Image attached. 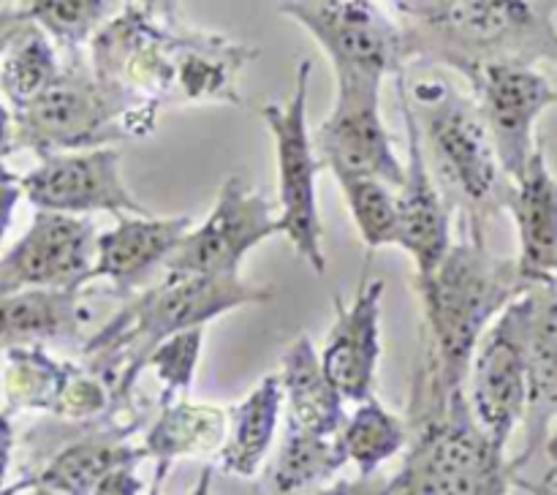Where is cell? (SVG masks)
<instances>
[{"instance_id":"6da1fadb","label":"cell","mask_w":557,"mask_h":495,"mask_svg":"<svg viewBox=\"0 0 557 495\" xmlns=\"http://www.w3.org/2000/svg\"><path fill=\"white\" fill-rule=\"evenodd\" d=\"M259 58L223 33L194 30L131 0L90 41L96 76L128 96L166 103H243L239 74Z\"/></svg>"},{"instance_id":"7a4b0ae2","label":"cell","mask_w":557,"mask_h":495,"mask_svg":"<svg viewBox=\"0 0 557 495\" xmlns=\"http://www.w3.org/2000/svg\"><path fill=\"white\" fill-rule=\"evenodd\" d=\"M424 310L419 364L446 392L466 389L473 351L495 319L533 288L517 259L490 250L487 239L451 243L449 253L428 275L413 277Z\"/></svg>"},{"instance_id":"3957f363","label":"cell","mask_w":557,"mask_h":495,"mask_svg":"<svg viewBox=\"0 0 557 495\" xmlns=\"http://www.w3.org/2000/svg\"><path fill=\"white\" fill-rule=\"evenodd\" d=\"M272 286H253L239 275H172L141 288L85 343L87 364L112 386L114 411L131 400L152 348L177 332L207 326L228 310L267 305Z\"/></svg>"},{"instance_id":"277c9868","label":"cell","mask_w":557,"mask_h":495,"mask_svg":"<svg viewBox=\"0 0 557 495\" xmlns=\"http://www.w3.org/2000/svg\"><path fill=\"white\" fill-rule=\"evenodd\" d=\"M411 60L468 74L484 63L557 65V0H395Z\"/></svg>"},{"instance_id":"5b68a950","label":"cell","mask_w":557,"mask_h":495,"mask_svg":"<svg viewBox=\"0 0 557 495\" xmlns=\"http://www.w3.org/2000/svg\"><path fill=\"white\" fill-rule=\"evenodd\" d=\"M400 79L419 131L428 161L449 207L460 212L468 237L487 239L490 223L509 212L511 177L500 163L498 147L490 134L476 98L455 90L446 79Z\"/></svg>"},{"instance_id":"8992f818","label":"cell","mask_w":557,"mask_h":495,"mask_svg":"<svg viewBox=\"0 0 557 495\" xmlns=\"http://www.w3.org/2000/svg\"><path fill=\"white\" fill-rule=\"evenodd\" d=\"M411 449L392 477V495H495L509 487V462L479 428L468 392L411 384Z\"/></svg>"},{"instance_id":"52a82bcc","label":"cell","mask_w":557,"mask_h":495,"mask_svg":"<svg viewBox=\"0 0 557 495\" xmlns=\"http://www.w3.org/2000/svg\"><path fill=\"white\" fill-rule=\"evenodd\" d=\"M11 112L16 150H33L41 158L141 139L156 131L161 107L101 82L76 52L69 54L60 76L41 96Z\"/></svg>"},{"instance_id":"ba28073f","label":"cell","mask_w":557,"mask_h":495,"mask_svg":"<svg viewBox=\"0 0 557 495\" xmlns=\"http://www.w3.org/2000/svg\"><path fill=\"white\" fill-rule=\"evenodd\" d=\"M313 63L302 60L297 65V82L288 101H270L261 107L272 145H275L277 166V221L281 234L292 243L294 253L315 272H326L324 223L319 212L315 177L324 169L308 128V92Z\"/></svg>"},{"instance_id":"9c48e42d","label":"cell","mask_w":557,"mask_h":495,"mask_svg":"<svg viewBox=\"0 0 557 495\" xmlns=\"http://www.w3.org/2000/svg\"><path fill=\"white\" fill-rule=\"evenodd\" d=\"M281 14L313 36L335 76L384 82L411 63L406 27L375 0H283Z\"/></svg>"},{"instance_id":"30bf717a","label":"cell","mask_w":557,"mask_h":495,"mask_svg":"<svg viewBox=\"0 0 557 495\" xmlns=\"http://www.w3.org/2000/svg\"><path fill=\"white\" fill-rule=\"evenodd\" d=\"M528 315L531 288L484 332L466 381L473 417L500 455L528 413Z\"/></svg>"},{"instance_id":"8fae6325","label":"cell","mask_w":557,"mask_h":495,"mask_svg":"<svg viewBox=\"0 0 557 495\" xmlns=\"http://www.w3.org/2000/svg\"><path fill=\"white\" fill-rule=\"evenodd\" d=\"M384 82L370 76H335V103L315 128L313 145L324 169L341 177H375L400 188L406 161L381 114Z\"/></svg>"},{"instance_id":"7c38bea8","label":"cell","mask_w":557,"mask_h":495,"mask_svg":"<svg viewBox=\"0 0 557 495\" xmlns=\"http://www.w3.org/2000/svg\"><path fill=\"white\" fill-rule=\"evenodd\" d=\"M281 234L272 201L243 174L223 180L205 221L185 234L163 272L172 275H239L245 256L264 239Z\"/></svg>"},{"instance_id":"4fadbf2b","label":"cell","mask_w":557,"mask_h":495,"mask_svg":"<svg viewBox=\"0 0 557 495\" xmlns=\"http://www.w3.org/2000/svg\"><path fill=\"white\" fill-rule=\"evenodd\" d=\"M22 194L36 210L69 215H147L123 177V156L114 147H90L41 156L22 174Z\"/></svg>"},{"instance_id":"5bb4252c","label":"cell","mask_w":557,"mask_h":495,"mask_svg":"<svg viewBox=\"0 0 557 495\" xmlns=\"http://www.w3.org/2000/svg\"><path fill=\"white\" fill-rule=\"evenodd\" d=\"M5 413L44 411L60 419H96L112 408V389L90 364L52 357L41 343L3 348Z\"/></svg>"},{"instance_id":"9a60e30c","label":"cell","mask_w":557,"mask_h":495,"mask_svg":"<svg viewBox=\"0 0 557 495\" xmlns=\"http://www.w3.org/2000/svg\"><path fill=\"white\" fill-rule=\"evenodd\" d=\"M98 232L90 215L36 210L27 232L0 256V294L22 288H87Z\"/></svg>"},{"instance_id":"2e32d148","label":"cell","mask_w":557,"mask_h":495,"mask_svg":"<svg viewBox=\"0 0 557 495\" xmlns=\"http://www.w3.org/2000/svg\"><path fill=\"white\" fill-rule=\"evenodd\" d=\"M462 76L482 109L500 163L515 183L539 147L536 120L557 107V87L525 63H484Z\"/></svg>"},{"instance_id":"e0dca14e","label":"cell","mask_w":557,"mask_h":495,"mask_svg":"<svg viewBox=\"0 0 557 495\" xmlns=\"http://www.w3.org/2000/svg\"><path fill=\"white\" fill-rule=\"evenodd\" d=\"M397 82L403 123H406V177L397 188V210H400V239L397 248L406 250L413 261V277L428 275L441 264L451 248V207L430 169L428 150H424L422 131L411 101Z\"/></svg>"},{"instance_id":"ac0fdd59","label":"cell","mask_w":557,"mask_h":495,"mask_svg":"<svg viewBox=\"0 0 557 495\" xmlns=\"http://www.w3.org/2000/svg\"><path fill=\"white\" fill-rule=\"evenodd\" d=\"M386 283L362 275L351 302L335 297V324L326 332L319 357L324 373L346 403L373 397L381 362V299Z\"/></svg>"},{"instance_id":"d6986e66","label":"cell","mask_w":557,"mask_h":495,"mask_svg":"<svg viewBox=\"0 0 557 495\" xmlns=\"http://www.w3.org/2000/svg\"><path fill=\"white\" fill-rule=\"evenodd\" d=\"M194 228L188 215H117V223L98 234L90 283L107 281L117 294L145 286L152 270L163 267Z\"/></svg>"},{"instance_id":"ffe728a7","label":"cell","mask_w":557,"mask_h":495,"mask_svg":"<svg viewBox=\"0 0 557 495\" xmlns=\"http://www.w3.org/2000/svg\"><path fill=\"white\" fill-rule=\"evenodd\" d=\"M509 212L517 223V264L531 286L557 281V174L549 169L544 145L515 180Z\"/></svg>"},{"instance_id":"44dd1931","label":"cell","mask_w":557,"mask_h":495,"mask_svg":"<svg viewBox=\"0 0 557 495\" xmlns=\"http://www.w3.org/2000/svg\"><path fill=\"white\" fill-rule=\"evenodd\" d=\"M557 417V283L531 288L528 315V413L525 449L509 462V471L525 466L533 451L547 441Z\"/></svg>"},{"instance_id":"7402d4cb","label":"cell","mask_w":557,"mask_h":495,"mask_svg":"<svg viewBox=\"0 0 557 495\" xmlns=\"http://www.w3.org/2000/svg\"><path fill=\"white\" fill-rule=\"evenodd\" d=\"M283 411L286 430L308 435H341L346 424V397L335 389L324 373L319 348L308 332L297 335L281 362Z\"/></svg>"},{"instance_id":"603a6c76","label":"cell","mask_w":557,"mask_h":495,"mask_svg":"<svg viewBox=\"0 0 557 495\" xmlns=\"http://www.w3.org/2000/svg\"><path fill=\"white\" fill-rule=\"evenodd\" d=\"M87 288H22L0 294V348L76 337L90 313Z\"/></svg>"},{"instance_id":"cb8c5ba5","label":"cell","mask_w":557,"mask_h":495,"mask_svg":"<svg viewBox=\"0 0 557 495\" xmlns=\"http://www.w3.org/2000/svg\"><path fill=\"white\" fill-rule=\"evenodd\" d=\"M283 384L281 373H270L237 403L228 408V430L218 468L232 477L253 479L275 441L277 422L283 413Z\"/></svg>"},{"instance_id":"d4e9b609","label":"cell","mask_w":557,"mask_h":495,"mask_svg":"<svg viewBox=\"0 0 557 495\" xmlns=\"http://www.w3.org/2000/svg\"><path fill=\"white\" fill-rule=\"evenodd\" d=\"M128 428H107L98 433L85 435L74 444L63 446L41 471L36 473V484L54 490L63 495H90V490L120 466H139L145 460V446L131 444Z\"/></svg>"},{"instance_id":"484cf974","label":"cell","mask_w":557,"mask_h":495,"mask_svg":"<svg viewBox=\"0 0 557 495\" xmlns=\"http://www.w3.org/2000/svg\"><path fill=\"white\" fill-rule=\"evenodd\" d=\"M226 408L180 397L161 406V417L147 430L141 446L145 455L156 460V466H172L180 457L218 455L226 441Z\"/></svg>"},{"instance_id":"4316f807","label":"cell","mask_w":557,"mask_h":495,"mask_svg":"<svg viewBox=\"0 0 557 495\" xmlns=\"http://www.w3.org/2000/svg\"><path fill=\"white\" fill-rule=\"evenodd\" d=\"M348 462L341 435H308L283 430L281 449L267 473L264 495H308L330 482Z\"/></svg>"},{"instance_id":"83f0119b","label":"cell","mask_w":557,"mask_h":495,"mask_svg":"<svg viewBox=\"0 0 557 495\" xmlns=\"http://www.w3.org/2000/svg\"><path fill=\"white\" fill-rule=\"evenodd\" d=\"M60 71L58 44L27 22L0 58V96L11 109L25 107L58 79Z\"/></svg>"},{"instance_id":"f1b7e54d","label":"cell","mask_w":557,"mask_h":495,"mask_svg":"<svg viewBox=\"0 0 557 495\" xmlns=\"http://www.w3.org/2000/svg\"><path fill=\"white\" fill-rule=\"evenodd\" d=\"M343 446H346L348 462L359 468L362 477L375 473L386 460L397 455L411 441V428L406 417L392 413L379 397L357 403L354 413H348L343 424Z\"/></svg>"},{"instance_id":"f546056e","label":"cell","mask_w":557,"mask_h":495,"mask_svg":"<svg viewBox=\"0 0 557 495\" xmlns=\"http://www.w3.org/2000/svg\"><path fill=\"white\" fill-rule=\"evenodd\" d=\"M341 194L354 218L359 237L370 250L397 245L400 239V210L397 188L375 177H341Z\"/></svg>"},{"instance_id":"4dcf8cb0","label":"cell","mask_w":557,"mask_h":495,"mask_svg":"<svg viewBox=\"0 0 557 495\" xmlns=\"http://www.w3.org/2000/svg\"><path fill=\"white\" fill-rule=\"evenodd\" d=\"M16 5L58 44V49L76 54L103 27L109 0H16Z\"/></svg>"},{"instance_id":"1f68e13d","label":"cell","mask_w":557,"mask_h":495,"mask_svg":"<svg viewBox=\"0 0 557 495\" xmlns=\"http://www.w3.org/2000/svg\"><path fill=\"white\" fill-rule=\"evenodd\" d=\"M201 348H205V326L177 332V335L166 337L152 348L145 368H150L156 379L161 381V406L188 397L196 368H199Z\"/></svg>"},{"instance_id":"d6a6232c","label":"cell","mask_w":557,"mask_h":495,"mask_svg":"<svg viewBox=\"0 0 557 495\" xmlns=\"http://www.w3.org/2000/svg\"><path fill=\"white\" fill-rule=\"evenodd\" d=\"M308 495H392V479L384 477V473H368L362 477L359 473L357 479H343V482L330 484V487L313 490Z\"/></svg>"},{"instance_id":"836d02e7","label":"cell","mask_w":557,"mask_h":495,"mask_svg":"<svg viewBox=\"0 0 557 495\" xmlns=\"http://www.w3.org/2000/svg\"><path fill=\"white\" fill-rule=\"evenodd\" d=\"M20 199H25V194H22V177L0 161V243H3L5 232L11 228Z\"/></svg>"},{"instance_id":"e575fe53","label":"cell","mask_w":557,"mask_h":495,"mask_svg":"<svg viewBox=\"0 0 557 495\" xmlns=\"http://www.w3.org/2000/svg\"><path fill=\"white\" fill-rule=\"evenodd\" d=\"M145 493V482L136 473L134 466H120L114 471H109L96 487L90 490V495H141Z\"/></svg>"},{"instance_id":"d590c367","label":"cell","mask_w":557,"mask_h":495,"mask_svg":"<svg viewBox=\"0 0 557 495\" xmlns=\"http://www.w3.org/2000/svg\"><path fill=\"white\" fill-rule=\"evenodd\" d=\"M27 16L20 5H0V58H3L5 47L14 41L16 33L27 25Z\"/></svg>"},{"instance_id":"8d00e7d4","label":"cell","mask_w":557,"mask_h":495,"mask_svg":"<svg viewBox=\"0 0 557 495\" xmlns=\"http://www.w3.org/2000/svg\"><path fill=\"white\" fill-rule=\"evenodd\" d=\"M11 455H14V428H11L9 413L0 411V487H5V477L11 468Z\"/></svg>"},{"instance_id":"74e56055","label":"cell","mask_w":557,"mask_h":495,"mask_svg":"<svg viewBox=\"0 0 557 495\" xmlns=\"http://www.w3.org/2000/svg\"><path fill=\"white\" fill-rule=\"evenodd\" d=\"M509 484H515L520 490V495H557V477L547 473L542 482H528V479H520L517 473H511Z\"/></svg>"},{"instance_id":"f35d334b","label":"cell","mask_w":557,"mask_h":495,"mask_svg":"<svg viewBox=\"0 0 557 495\" xmlns=\"http://www.w3.org/2000/svg\"><path fill=\"white\" fill-rule=\"evenodd\" d=\"M14 150V112H11L9 103L0 101V158H5Z\"/></svg>"},{"instance_id":"ab89813d","label":"cell","mask_w":557,"mask_h":495,"mask_svg":"<svg viewBox=\"0 0 557 495\" xmlns=\"http://www.w3.org/2000/svg\"><path fill=\"white\" fill-rule=\"evenodd\" d=\"M141 9H147L156 16H166V20H174L177 16V0H134Z\"/></svg>"},{"instance_id":"60d3db41","label":"cell","mask_w":557,"mask_h":495,"mask_svg":"<svg viewBox=\"0 0 557 495\" xmlns=\"http://www.w3.org/2000/svg\"><path fill=\"white\" fill-rule=\"evenodd\" d=\"M212 473H215V468L205 466V471H201L199 482L194 484V490H190L188 495H212Z\"/></svg>"},{"instance_id":"b9f144b4","label":"cell","mask_w":557,"mask_h":495,"mask_svg":"<svg viewBox=\"0 0 557 495\" xmlns=\"http://www.w3.org/2000/svg\"><path fill=\"white\" fill-rule=\"evenodd\" d=\"M544 449H547L549 462H553L549 473H553V477H557V430H555V433L547 435V441H544Z\"/></svg>"},{"instance_id":"7bdbcfd3","label":"cell","mask_w":557,"mask_h":495,"mask_svg":"<svg viewBox=\"0 0 557 495\" xmlns=\"http://www.w3.org/2000/svg\"><path fill=\"white\" fill-rule=\"evenodd\" d=\"M30 484H33V477H25V479H20V482L0 487V495H25V490L30 487Z\"/></svg>"},{"instance_id":"ee69618b","label":"cell","mask_w":557,"mask_h":495,"mask_svg":"<svg viewBox=\"0 0 557 495\" xmlns=\"http://www.w3.org/2000/svg\"><path fill=\"white\" fill-rule=\"evenodd\" d=\"M169 473V466H156V477H152V487L147 495H161V487H163V479H166Z\"/></svg>"},{"instance_id":"f6af8a7d","label":"cell","mask_w":557,"mask_h":495,"mask_svg":"<svg viewBox=\"0 0 557 495\" xmlns=\"http://www.w3.org/2000/svg\"><path fill=\"white\" fill-rule=\"evenodd\" d=\"M25 495H63V493H54V490L49 487H41V484H36V479H33L30 487L25 490Z\"/></svg>"},{"instance_id":"bcb514c9","label":"cell","mask_w":557,"mask_h":495,"mask_svg":"<svg viewBox=\"0 0 557 495\" xmlns=\"http://www.w3.org/2000/svg\"><path fill=\"white\" fill-rule=\"evenodd\" d=\"M506 493H509V487H504V490H498V493H495V495H506Z\"/></svg>"},{"instance_id":"7dc6e473","label":"cell","mask_w":557,"mask_h":495,"mask_svg":"<svg viewBox=\"0 0 557 495\" xmlns=\"http://www.w3.org/2000/svg\"><path fill=\"white\" fill-rule=\"evenodd\" d=\"M555 283H557V281H555Z\"/></svg>"}]
</instances>
